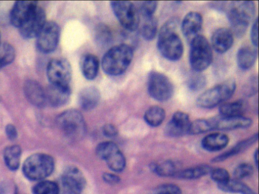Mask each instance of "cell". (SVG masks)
I'll return each mask as SVG.
<instances>
[{
  "label": "cell",
  "instance_id": "obj_29",
  "mask_svg": "<svg viewBox=\"0 0 259 194\" xmlns=\"http://www.w3.org/2000/svg\"><path fill=\"white\" fill-rule=\"evenodd\" d=\"M166 112L163 108L159 106H153L148 108L145 112L144 118L148 125L151 127H158L164 121Z\"/></svg>",
  "mask_w": 259,
  "mask_h": 194
},
{
  "label": "cell",
  "instance_id": "obj_11",
  "mask_svg": "<svg viewBox=\"0 0 259 194\" xmlns=\"http://www.w3.org/2000/svg\"><path fill=\"white\" fill-rule=\"evenodd\" d=\"M47 73L51 84L69 86L72 79V68L68 61L54 59L48 64Z\"/></svg>",
  "mask_w": 259,
  "mask_h": 194
},
{
  "label": "cell",
  "instance_id": "obj_13",
  "mask_svg": "<svg viewBox=\"0 0 259 194\" xmlns=\"http://www.w3.org/2000/svg\"><path fill=\"white\" fill-rule=\"evenodd\" d=\"M84 184L85 180L81 171L75 167H69L58 184L59 194H81Z\"/></svg>",
  "mask_w": 259,
  "mask_h": 194
},
{
  "label": "cell",
  "instance_id": "obj_26",
  "mask_svg": "<svg viewBox=\"0 0 259 194\" xmlns=\"http://www.w3.org/2000/svg\"><path fill=\"white\" fill-rule=\"evenodd\" d=\"M237 64L242 70H248L257 59V50L249 46L241 47L236 56Z\"/></svg>",
  "mask_w": 259,
  "mask_h": 194
},
{
  "label": "cell",
  "instance_id": "obj_48",
  "mask_svg": "<svg viewBox=\"0 0 259 194\" xmlns=\"http://www.w3.org/2000/svg\"><path fill=\"white\" fill-rule=\"evenodd\" d=\"M16 194H17V193H16Z\"/></svg>",
  "mask_w": 259,
  "mask_h": 194
},
{
  "label": "cell",
  "instance_id": "obj_40",
  "mask_svg": "<svg viewBox=\"0 0 259 194\" xmlns=\"http://www.w3.org/2000/svg\"><path fill=\"white\" fill-rule=\"evenodd\" d=\"M181 189L175 184H163L156 188L153 194H181Z\"/></svg>",
  "mask_w": 259,
  "mask_h": 194
},
{
  "label": "cell",
  "instance_id": "obj_34",
  "mask_svg": "<svg viewBox=\"0 0 259 194\" xmlns=\"http://www.w3.org/2000/svg\"><path fill=\"white\" fill-rule=\"evenodd\" d=\"M153 171L162 177H169L175 175L178 170L176 168L175 164L171 161H165L160 164H153L151 166Z\"/></svg>",
  "mask_w": 259,
  "mask_h": 194
},
{
  "label": "cell",
  "instance_id": "obj_22",
  "mask_svg": "<svg viewBox=\"0 0 259 194\" xmlns=\"http://www.w3.org/2000/svg\"><path fill=\"white\" fill-rule=\"evenodd\" d=\"M101 100V92L95 86H88L80 92L78 102L81 109L90 111L95 109Z\"/></svg>",
  "mask_w": 259,
  "mask_h": 194
},
{
  "label": "cell",
  "instance_id": "obj_16",
  "mask_svg": "<svg viewBox=\"0 0 259 194\" xmlns=\"http://www.w3.org/2000/svg\"><path fill=\"white\" fill-rule=\"evenodd\" d=\"M191 122L189 115L183 112H175L166 124L165 132L169 136H181L189 133Z\"/></svg>",
  "mask_w": 259,
  "mask_h": 194
},
{
  "label": "cell",
  "instance_id": "obj_37",
  "mask_svg": "<svg viewBox=\"0 0 259 194\" xmlns=\"http://www.w3.org/2000/svg\"><path fill=\"white\" fill-rule=\"evenodd\" d=\"M137 7L140 17L154 16V12L157 10V2H142L138 3Z\"/></svg>",
  "mask_w": 259,
  "mask_h": 194
},
{
  "label": "cell",
  "instance_id": "obj_47",
  "mask_svg": "<svg viewBox=\"0 0 259 194\" xmlns=\"http://www.w3.org/2000/svg\"><path fill=\"white\" fill-rule=\"evenodd\" d=\"M254 159V163H255L256 166L257 167V150H256L255 153H254V156H253Z\"/></svg>",
  "mask_w": 259,
  "mask_h": 194
},
{
  "label": "cell",
  "instance_id": "obj_45",
  "mask_svg": "<svg viewBox=\"0 0 259 194\" xmlns=\"http://www.w3.org/2000/svg\"><path fill=\"white\" fill-rule=\"evenodd\" d=\"M6 133L10 140H14L17 138L18 131L16 130V127L13 124H8L6 127Z\"/></svg>",
  "mask_w": 259,
  "mask_h": 194
},
{
  "label": "cell",
  "instance_id": "obj_44",
  "mask_svg": "<svg viewBox=\"0 0 259 194\" xmlns=\"http://www.w3.org/2000/svg\"><path fill=\"white\" fill-rule=\"evenodd\" d=\"M258 21L257 18H256L254 22L253 23L252 27L251 30V40L253 45L257 47L258 44Z\"/></svg>",
  "mask_w": 259,
  "mask_h": 194
},
{
  "label": "cell",
  "instance_id": "obj_12",
  "mask_svg": "<svg viewBox=\"0 0 259 194\" xmlns=\"http://www.w3.org/2000/svg\"><path fill=\"white\" fill-rule=\"evenodd\" d=\"M60 28L57 23L47 21L37 36V47L44 53H52L60 41Z\"/></svg>",
  "mask_w": 259,
  "mask_h": 194
},
{
  "label": "cell",
  "instance_id": "obj_41",
  "mask_svg": "<svg viewBox=\"0 0 259 194\" xmlns=\"http://www.w3.org/2000/svg\"><path fill=\"white\" fill-rule=\"evenodd\" d=\"M96 36L100 43L105 44L110 42L111 39V33L107 27L101 26L98 28Z\"/></svg>",
  "mask_w": 259,
  "mask_h": 194
},
{
  "label": "cell",
  "instance_id": "obj_3",
  "mask_svg": "<svg viewBox=\"0 0 259 194\" xmlns=\"http://www.w3.org/2000/svg\"><path fill=\"white\" fill-rule=\"evenodd\" d=\"M255 7L253 2H232L229 3L227 17L231 26L233 36L242 37L245 34Z\"/></svg>",
  "mask_w": 259,
  "mask_h": 194
},
{
  "label": "cell",
  "instance_id": "obj_20",
  "mask_svg": "<svg viewBox=\"0 0 259 194\" xmlns=\"http://www.w3.org/2000/svg\"><path fill=\"white\" fill-rule=\"evenodd\" d=\"M45 94L47 103H49L53 107H61L69 101L71 90L69 86L51 84L45 91Z\"/></svg>",
  "mask_w": 259,
  "mask_h": 194
},
{
  "label": "cell",
  "instance_id": "obj_31",
  "mask_svg": "<svg viewBox=\"0 0 259 194\" xmlns=\"http://www.w3.org/2000/svg\"><path fill=\"white\" fill-rule=\"evenodd\" d=\"M211 168L207 165H201L188 169L178 171L174 177L181 179H196L209 174L211 171Z\"/></svg>",
  "mask_w": 259,
  "mask_h": 194
},
{
  "label": "cell",
  "instance_id": "obj_19",
  "mask_svg": "<svg viewBox=\"0 0 259 194\" xmlns=\"http://www.w3.org/2000/svg\"><path fill=\"white\" fill-rule=\"evenodd\" d=\"M234 36L231 30L225 27L217 29L211 37V47L218 53L228 51L233 44Z\"/></svg>",
  "mask_w": 259,
  "mask_h": 194
},
{
  "label": "cell",
  "instance_id": "obj_42",
  "mask_svg": "<svg viewBox=\"0 0 259 194\" xmlns=\"http://www.w3.org/2000/svg\"><path fill=\"white\" fill-rule=\"evenodd\" d=\"M103 133L107 137H114L118 134V129L116 126L112 124H107L103 127Z\"/></svg>",
  "mask_w": 259,
  "mask_h": 194
},
{
  "label": "cell",
  "instance_id": "obj_28",
  "mask_svg": "<svg viewBox=\"0 0 259 194\" xmlns=\"http://www.w3.org/2000/svg\"><path fill=\"white\" fill-rule=\"evenodd\" d=\"M257 140V133H255L253 136H250L248 139L241 141L239 143L236 144L234 147L224 153V154L220 155L218 157L214 158L213 159V162H221V161L226 160V159H229V158L232 157V156H236V155L239 154V153H242L246 149H248V147H251Z\"/></svg>",
  "mask_w": 259,
  "mask_h": 194
},
{
  "label": "cell",
  "instance_id": "obj_32",
  "mask_svg": "<svg viewBox=\"0 0 259 194\" xmlns=\"http://www.w3.org/2000/svg\"><path fill=\"white\" fill-rule=\"evenodd\" d=\"M220 189L225 192H239L242 194H255L245 183H242L239 180H229L228 181L221 184H218Z\"/></svg>",
  "mask_w": 259,
  "mask_h": 194
},
{
  "label": "cell",
  "instance_id": "obj_17",
  "mask_svg": "<svg viewBox=\"0 0 259 194\" xmlns=\"http://www.w3.org/2000/svg\"><path fill=\"white\" fill-rule=\"evenodd\" d=\"M37 8L36 2H16L10 14L12 24L19 28Z\"/></svg>",
  "mask_w": 259,
  "mask_h": 194
},
{
  "label": "cell",
  "instance_id": "obj_14",
  "mask_svg": "<svg viewBox=\"0 0 259 194\" xmlns=\"http://www.w3.org/2000/svg\"><path fill=\"white\" fill-rule=\"evenodd\" d=\"M209 128L212 130H231L248 128L252 121L246 117H224L222 115L207 118Z\"/></svg>",
  "mask_w": 259,
  "mask_h": 194
},
{
  "label": "cell",
  "instance_id": "obj_4",
  "mask_svg": "<svg viewBox=\"0 0 259 194\" xmlns=\"http://www.w3.org/2000/svg\"><path fill=\"white\" fill-rule=\"evenodd\" d=\"M236 89L235 80H226L200 94L197 99V105L201 109L216 107L229 100L233 95Z\"/></svg>",
  "mask_w": 259,
  "mask_h": 194
},
{
  "label": "cell",
  "instance_id": "obj_7",
  "mask_svg": "<svg viewBox=\"0 0 259 194\" xmlns=\"http://www.w3.org/2000/svg\"><path fill=\"white\" fill-rule=\"evenodd\" d=\"M58 127L62 131L72 138H81L86 132V123L81 112L74 109L66 111L57 118Z\"/></svg>",
  "mask_w": 259,
  "mask_h": 194
},
{
  "label": "cell",
  "instance_id": "obj_25",
  "mask_svg": "<svg viewBox=\"0 0 259 194\" xmlns=\"http://www.w3.org/2000/svg\"><path fill=\"white\" fill-rule=\"evenodd\" d=\"M248 110V103L244 100L221 104L219 108L221 115L224 117H242Z\"/></svg>",
  "mask_w": 259,
  "mask_h": 194
},
{
  "label": "cell",
  "instance_id": "obj_10",
  "mask_svg": "<svg viewBox=\"0 0 259 194\" xmlns=\"http://www.w3.org/2000/svg\"><path fill=\"white\" fill-rule=\"evenodd\" d=\"M96 153L100 159L107 162L112 171L121 172L125 168L126 164L125 156L115 142L111 141L101 142L97 147Z\"/></svg>",
  "mask_w": 259,
  "mask_h": 194
},
{
  "label": "cell",
  "instance_id": "obj_9",
  "mask_svg": "<svg viewBox=\"0 0 259 194\" xmlns=\"http://www.w3.org/2000/svg\"><path fill=\"white\" fill-rule=\"evenodd\" d=\"M148 90L154 100L165 102L172 96L174 88L167 76L158 71H151L148 75Z\"/></svg>",
  "mask_w": 259,
  "mask_h": 194
},
{
  "label": "cell",
  "instance_id": "obj_5",
  "mask_svg": "<svg viewBox=\"0 0 259 194\" xmlns=\"http://www.w3.org/2000/svg\"><path fill=\"white\" fill-rule=\"evenodd\" d=\"M213 61V51L205 36L198 34L191 41L189 62L195 72L207 69Z\"/></svg>",
  "mask_w": 259,
  "mask_h": 194
},
{
  "label": "cell",
  "instance_id": "obj_39",
  "mask_svg": "<svg viewBox=\"0 0 259 194\" xmlns=\"http://www.w3.org/2000/svg\"><path fill=\"white\" fill-rule=\"evenodd\" d=\"M210 177L218 184L226 183L230 180V174L224 168H215L210 171Z\"/></svg>",
  "mask_w": 259,
  "mask_h": 194
},
{
  "label": "cell",
  "instance_id": "obj_15",
  "mask_svg": "<svg viewBox=\"0 0 259 194\" xmlns=\"http://www.w3.org/2000/svg\"><path fill=\"white\" fill-rule=\"evenodd\" d=\"M46 22V14L45 11L37 6V9L31 13L28 19L19 27V31L21 35L26 39L37 37Z\"/></svg>",
  "mask_w": 259,
  "mask_h": 194
},
{
  "label": "cell",
  "instance_id": "obj_6",
  "mask_svg": "<svg viewBox=\"0 0 259 194\" xmlns=\"http://www.w3.org/2000/svg\"><path fill=\"white\" fill-rule=\"evenodd\" d=\"M54 165L52 156L44 153H36L29 156L24 163V174L31 180H43L52 174Z\"/></svg>",
  "mask_w": 259,
  "mask_h": 194
},
{
  "label": "cell",
  "instance_id": "obj_43",
  "mask_svg": "<svg viewBox=\"0 0 259 194\" xmlns=\"http://www.w3.org/2000/svg\"><path fill=\"white\" fill-rule=\"evenodd\" d=\"M257 91V78H252L248 81L245 86V92L246 95H252L256 93Z\"/></svg>",
  "mask_w": 259,
  "mask_h": 194
},
{
  "label": "cell",
  "instance_id": "obj_21",
  "mask_svg": "<svg viewBox=\"0 0 259 194\" xmlns=\"http://www.w3.org/2000/svg\"><path fill=\"white\" fill-rule=\"evenodd\" d=\"M24 92L28 101L37 107H43L46 105V94L41 85L35 80H29L25 82Z\"/></svg>",
  "mask_w": 259,
  "mask_h": 194
},
{
  "label": "cell",
  "instance_id": "obj_18",
  "mask_svg": "<svg viewBox=\"0 0 259 194\" xmlns=\"http://www.w3.org/2000/svg\"><path fill=\"white\" fill-rule=\"evenodd\" d=\"M203 25V18L201 14L197 12H190L183 18L181 24V30L185 37L192 41L198 36Z\"/></svg>",
  "mask_w": 259,
  "mask_h": 194
},
{
  "label": "cell",
  "instance_id": "obj_36",
  "mask_svg": "<svg viewBox=\"0 0 259 194\" xmlns=\"http://www.w3.org/2000/svg\"><path fill=\"white\" fill-rule=\"evenodd\" d=\"M206 79L201 73L196 72L189 77L187 81V86L193 92L201 90L205 86Z\"/></svg>",
  "mask_w": 259,
  "mask_h": 194
},
{
  "label": "cell",
  "instance_id": "obj_24",
  "mask_svg": "<svg viewBox=\"0 0 259 194\" xmlns=\"http://www.w3.org/2000/svg\"><path fill=\"white\" fill-rule=\"evenodd\" d=\"M229 137L226 134L221 133H213L207 135L203 138V148L210 152L220 151L227 147Z\"/></svg>",
  "mask_w": 259,
  "mask_h": 194
},
{
  "label": "cell",
  "instance_id": "obj_38",
  "mask_svg": "<svg viewBox=\"0 0 259 194\" xmlns=\"http://www.w3.org/2000/svg\"><path fill=\"white\" fill-rule=\"evenodd\" d=\"M253 171H254V168L250 164L242 163L235 168L233 174L236 180H239V179L249 177L253 174Z\"/></svg>",
  "mask_w": 259,
  "mask_h": 194
},
{
  "label": "cell",
  "instance_id": "obj_2",
  "mask_svg": "<svg viewBox=\"0 0 259 194\" xmlns=\"http://www.w3.org/2000/svg\"><path fill=\"white\" fill-rule=\"evenodd\" d=\"M134 52L127 44L115 45L104 55L101 62L103 70L110 76H119L123 74L133 61Z\"/></svg>",
  "mask_w": 259,
  "mask_h": 194
},
{
  "label": "cell",
  "instance_id": "obj_23",
  "mask_svg": "<svg viewBox=\"0 0 259 194\" xmlns=\"http://www.w3.org/2000/svg\"><path fill=\"white\" fill-rule=\"evenodd\" d=\"M100 61L93 54H86L81 60V69L83 75L87 80H93L96 78L99 71Z\"/></svg>",
  "mask_w": 259,
  "mask_h": 194
},
{
  "label": "cell",
  "instance_id": "obj_46",
  "mask_svg": "<svg viewBox=\"0 0 259 194\" xmlns=\"http://www.w3.org/2000/svg\"><path fill=\"white\" fill-rule=\"evenodd\" d=\"M104 180L107 183H110V184H116V183H119V181H120V178L117 175L110 174V173H105V174H104Z\"/></svg>",
  "mask_w": 259,
  "mask_h": 194
},
{
  "label": "cell",
  "instance_id": "obj_27",
  "mask_svg": "<svg viewBox=\"0 0 259 194\" xmlns=\"http://www.w3.org/2000/svg\"><path fill=\"white\" fill-rule=\"evenodd\" d=\"M140 33L148 41L153 40L157 33V21L155 17H140Z\"/></svg>",
  "mask_w": 259,
  "mask_h": 194
},
{
  "label": "cell",
  "instance_id": "obj_1",
  "mask_svg": "<svg viewBox=\"0 0 259 194\" xmlns=\"http://www.w3.org/2000/svg\"><path fill=\"white\" fill-rule=\"evenodd\" d=\"M179 24L177 18L168 20L160 28L157 40V48L161 56L172 62L181 59L184 52L181 38L177 33Z\"/></svg>",
  "mask_w": 259,
  "mask_h": 194
},
{
  "label": "cell",
  "instance_id": "obj_30",
  "mask_svg": "<svg viewBox=\"0 0 259 194\" xmlns=\"http://www.w3.org/2000/svg\"><path fill=\"white\" fill-rule=\"evenodd\" d=\"M22 150L19 146L7 147L4 151V160L6 165L11 171H16L20 165Z\"/></svg>",
  "mask_w": 259,
  "mask_h": 194
},
{
  "label": "cell",
  "instance_id": "obj_35",
  "mask_svg": "<svg viewBox=\"0 0 259 194\" xmlns=\"http://www.w3.org/2000/svg\"><path fill=\"white\" fill-rule=\"evenodd\" d=\"M34 194H59V186L53 181H41L37 183L33 189Z\"/></svg>",
  "mask_w": 259,
  "mask_h": 194
},
{
  "label": "cell",
  "instance_id": "obj_8",
  "mask_svg": "<svg viewBox=\"0 0 259 194\" xmlns=\"http://www.w3.org/2000/svg\"><path fill=\"white\" fill-rule=\"evenodd\" d=\"M112 10L121 25L128 31H136L140 24L137 6L128 1L111 2Z\"/></svg>",
  "mask_w": 259,
  "mask_h": 194
},
{
  "label": "cell",
  "instance_id": "obj_33",
  "mask_svg": "<svg viewBox=\"0 0 259 194\" xmlns=\"http://www.w3.org/2000/svg\"><path fill=\"white\" fill-rule=\"evenodd\" d=\"M15 57L16 52L13 45L7 42H0V68L11 64Z\"/></svg>",
  "mask_w": 259,
  "mask_h": 194
}]
</instances>
